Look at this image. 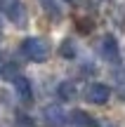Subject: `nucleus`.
I'll use <instances>...</instances> for the list:
<instances>
[{"mask_svg":"<svg viewBox=\"0 0 125 127\" xmlns=\"http://www.w3.org/2000/svg\"><path fill=\"white\" fill-rule=\"evenodd\" d=\"M69 120L76 127H99V123L92 118V115L85 113V111H80V108H73V111H71V113H69Z\"/></svg>","mask_w":125,"mask_h":127,"instance_id":"nucleus-6","label":"nucleus"},{"mask_svg":"<svg viewBox=\"0 0 125 127\" xmlns=\"http://www.w3.org/2000/svg\"><path fill=\"white\" fill-rule=\"evenodd\" d=\"M61 52H64L66 57H73V47H71V40H64V50H61Z\"/></svg>","mask_w":125,"mask_h":127,"instance_id":"nucleus-11","label":"nucleus"},{"mask_svg":"<svg viewBox=\"0 0 125 127\" xmlns=\"http://www.w3.org/2000/svg\"><path fill=\"white\" fill-rule=\"evenodd\" d=\"M0 14H5V19H9L17 26H24L26 21V9L21 0H0Z\"/></svg>","mask_w":125,"mask_h":127,"instance_id":"nucleus-2","label":"nucleus"},{"mask_svg":"<svg viewBox=\"0 0 125 127\" xmlns=\"http://www.w3.org/2000/svg\"><path fill=\"white\" fill-rule=\"evenodd\" d=\"M118 92H121V96L125 99V71H118Z\"/></svg>","mask_w":125,"mask_h":127,"instance_id":"nucleus-9","label":"nucleus"},{"mask_svg":"<svg viewBox=\"0 0 125 127\" xmlns=\"http://www.w3.org/2000/svg\"><path fill=\"white\" fill-rule=\"evenodd\" d=\"M14 127H33V123H31L28 115H24V118H17V125Z\"/></svg>","mask_w":125,"mask_h":127,"instance_id":"nucleus-10","label":"nucleus"},{"mask_svg":"<svg viewBox=\"0 0 125 127\" xmlns=\"http://www.w3.org/2000/svg\"><path fill=\"white\" fill-rule=\"evenodd\" d=\"M0 71H2V54H0Z\"/></svg>","mask_w":125,"mask_h":127,"instance_id":"nucleus-12","label":"nucleus"},{"mask_svg":"<svg viewBox=\"0 0 125 127\" xmlns=\"http://www.w3.org/2000/svg\"><path fill=\"white\" fill-rule=\"evenodd\" d=\"M21 54L26 59H31V61H45L50 57V47H47V42L42 38H33L31 35L26 40H21Z\"/></svg>","mask_w":125,"mask_h":127,"instance_id":"nucleus-1","label":"nucleus"},{"mask_svg":"<svg viewBox=\"0 0 125 127\" xmlns=\"http://www.w3.org/2000/svg\"><path fill=\"white\" fill-rule=\"evenodd\" d=\"M12 82H14V90H17L19 99H24V101H31V99H33V92H31V82H28V78L14 75Z\"/></svg>","mask_w":125,"mask_h":127,"instance_id":"nucleus-7","label":"nucleus"},{"mask_svg":"<svg viewBox=\"0 0 125 127\" xmlns=\"http://www.w3.org/2000/svg\"><path fill=\"white\" fill-rule=\"evenodd\" d=\"M42 118H45V123L50 127H64L69 115L64 113V108H61L59 104H50V106H45V111H42Z\"/></svg>","mask_w":125,"mask_h":127,"instance_id":"nucleus-5","label":"nucleus"},{"mask_svg":"<svg viewBox=\"0 0 125 127\" xmlns=\"http://www.w3.org/2000/svg\"><path fill=\"white\" fill-rule=\"evenodd\" d=\"M59 94L64 96V99H69V96L73 94V90H71V82H61V85H59Z\"/></svg>","mask_w":125,"mask_h":127,"instance_id":"nucleus-8","label":"nucleus"},{"mask_svg":"<svg viewBox=\"0 0 125 127\" xmlns=\"http://www.w3.org/2000/svg\"><path fill=\"white\" fill-rule=\"evenodd\" d=\"M99 52L109 64H121V47H118V40L113 35H104L102 45H99Z\"/></svg>","mask_w":125,"mask_h":127,"instance_id":"nucleus-4","label":"nucleus"},{"mask_svg":"<svg viewBox=\"0 0 125 127\" xmlns=\"http://www.w3.org/2000/svg\"><path fill=\"white\" fill-rule=\"evenodd\" d=\"M64 2H76V0H64Z\"/></svg>","mask_w":125,"mask_h":127,"instance_id":"nucleus-14","label":"nucleus"},{"mask_svg":"<svg viewBox=\"0 0 125 127\" xmlns=\"http://www.w3.org/2000/svg\"><path fill=\"white\" fill-rule=\"evenodd\" d=\"M85 99H87L90 104L104 106V104H109V99H111V90H109L104 82H92V85L87 87V92H85Z\"/></svg>","mask_w":125,"mask_h":127,"instance_id":"nucleus-3","label":"nucleus"},{"mask_svg":"<svg viewBox=\"0 0 125 127\" xmlns=\"http://www.w3.org/2000/svg\"><path fill=\"white\" fill-rule=\"evenodd\" d=\"M0 35H2V24H0Z\"/></svg>","mask_w":125,"mask_h":127,"instance_id":"nucleus-13","label":"nucleus"}]
</instances>
